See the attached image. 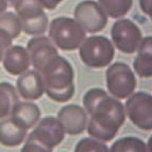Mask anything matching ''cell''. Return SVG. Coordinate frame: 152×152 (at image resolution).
Segmentation results:
<instances>
[{
  "label": "cell",
  "instance_id": "cell-1",
  "mask_svg": "<svg viewBox=\"0 0 152 152\" xmlns=\"http://www.w3.org/2000/svg\"><path fill=\"white\" fill-rule=\"evenodd\" d=\"M88 115L90 117H88L86 130L91 137L104 142L116 136L126 121L124 104L108 93L92 108Z\"/></svg>",
  "mask_w": 152,
  "mask_h": 152
},
{
  "label": "cell",
  "instance_id": "cell-2",
  "mask_svg": "<svg viewBox=\"0 0 152 152\" xmlns=\"http://www.w3.org/2000/svg\"><path fill=\"white\" fill-rule=\"evenodd\" d=\"M45 86V94L56 102H69L75 93V72L68 59L59 54L52 57L39 72Z\"/></svg>",
  "mask_w": 152,
  "mask_h": 152
},
{
  "label": "cell",
  "instance_id": "cell-3",
  "mask_svg": "<svg viewBox=\"0 0 152 152\" xmlns=\"http://www.w3.org/2000/svg\"><path fill=\"white\" fill-rule=\"evenodd\" d=\"M86 37V31L74 18L56 17L49 24V38L55 47L61 51H75Z\"/></svg>",
  "mask_w": 152,
  "mask_h": 152
},
{
  "label": "cell",
  "instance_id": "cell-4",
  "mask_svg": "<svg viewBox=\"0 0 152 152\" xmlns=\"http://www.w3.org/2000/svg\"><path fill=\"white\" fill-rule=\"evenodd\" d=\"M78 49L81 62L92 69H102L110 66L115 54L112 41L102 35L86 37Z\"/></svg>",
  "mask_w": 152,
  "mask_h": 152
},
{
  "label": "cell",
  "instance_id": "cell-5",
  "mask_svg": "<svg viewBox=\"0 0 152 152\" xmlns=\"http://www.w3.org/2000/svg\"><path fill=\"white\" fill-rule=\"evenodd\" d=\"M15 14L20 19L22 32L26 35L39 36L45 33L49 18L39 0H15Z\"/></svg>",
  "mask_w": 152,
  "mask_h": 152
},
{
  "label": "cell",
  "instance_id": "cell-6",
  "mask_svg": "<svg viewBox=\"0 0 152 152\" xmlns=\"http://www.w3.org/2000/svg\"><path fill=\"white\" fill-rule=\"evenodd\" d=\"M106 85L110 95L116 99H126L136 89L135 74L125 62H115L106 71Z\"/></svg>",
  "mask_w": 152,
  "mask_h": 152
},
{
  "label": "cell",
  "instance_id": "cell-7",
  "mask_svg": "<svg viewBox=\"0 0 152 152\" xmlns=\"http://www.w3.org/2000/svg\"><path fill=\"white\" fill-rule=\"evenodd\" d=\"M142 39V33L132 20L121 18L111 28V41L124 54H134Z\"/></svg>",
  "mask_w": 152,
  "mask_h": 152
},
{
  "label": "cell",
  "instance_id": "cell-8",
  "mask_svg": "<svg viewBox=\"0 0 152 152\" xmlns=\"http://www.w3.org/2000/svg\"><path fill=\"white\" fill-rule=\"evenodd\" d=\"M125 104L126 116L138 129L152 130V96L148 92L132 93Z\"/></svg>",
  "mask_w": 152,
  "mask_h": 152
},
{
  "label": "cell",
  "instance_id": "cell-9",
  "mask_svg": "<svg viewBox=\"0 0 152 152\" xmlns=\"http://www.w3.org/2000/svg\"><path fill=\"white\" fill-rule=\"evenodd\" d=\"M74 19L86 31V33L96 34L106 28L108 17L96 1L85 0L74 7Z\"/></svg>",
  "mask_w": 152,
  "mask_h": 152
},
{
  "label": "cell",
  "instance_id": "cell-10",
  "mask_svg": "<svg viewBox=\"0 0 152 152\" xmlns=\"http://www.w3.org/2000/svg\"><path fill=\"white\" fill-rule=\"evenodd\" d=\"M66 132L60 121L55 116L39 119L34 130L26 137L33 138L50 149H54L64 140Z\"/></svg>",
  "mask_w": 152,
  "mask_h": 152
},
{
  "label": "cell",
  "instance_id": "cell-11",
  "mask_svg": "<svg viewBox=\"0 0 152 152\" xmlns=\"http://www.w3.org/2000/svg\"><path fill=\"white\" fill-rule=\"evenodd\" d=\"M26 51L30 56L31 64L37 72H40L47 61L58 54L57 48L50 38L43 35L34 36L31 38L26 45Z\"/></svg>",
  "mask_w": 152,
  "mask_h": 152
},
{
  "label": "cell",
  "instance_id": "cell-12",
  "mask_svg": "<svg viewBox=\"0 0 152 152\" xmlns=\"http://www.w3.org/2000/svg\"><path fill=\"white\" fill-rule=\"evenodd\" d=\"M57 118L62 124L68 135H78L87 129L88 114L83 107L75 104H66L59 110Z\"/></svg>",
  "mask_w": 152,
  "mask_h": 152
},
{
  "label": "cell",
  "instance_id": "cell-13",
  "mask_svg": "<svg viewBox=\"0 0 152 152\" xmlns=\"http://www.w3.org/2000/svg\"><path fill=\"white\" fill-rule=\"evenodd\" d=\"M16 91L24 100L34 102L45 95V86L40 73L36 70H28L19 75L16 80Z\"/></svg>",
  "mask_w": 152,
  "mask_h": 152
},
{
  "label": "cell",
  "instance_id": "cell-14",
  "mask_svg": "<svg viewBox=\"0 0 152 152\" xmlns=\"http://www.w3.org/2000/svg\"><path fill=\"white\" fill-rule=\"evenodd\" d=\"M1 62L5 71L14 76L21 75L28 71L31 66L26 48L22 45H11L5 52Z\"/></svg>",
  "mask_w": 152,
  "mask_h": 152
},
{
  "label": "cell",
  "instance_id": "cell-15",
  "mask_svg": "<svg viewBox=\"0 0 152 152\" xmlns=\"http://www.w3.org/2000/svg\"><path fill=\"white\" fill-rule=\"evenodd\" d=\"M28 136V130L11 116L0 119V144L5 147L21 145Z\"/></svg>",
  "mask_w": 152,
  "mask_h": 152
},
{
  "label": "cell",
  "instance_id": "cell-16",
  "mask_svg": "<svg viewBox=\"0 0 152 152\" xmlns=\"http://www.w3.org/2000/svg\"><path fill=\"white\" fill-rule=\"evenodd\" d=\"M10 116L26 130L34 128L41 116L40 108L33 102H18Z\"/></svg>",
  "mask_w": 152,
  "mask_h": 152
},
{
  "label": "cell",
  "instance_id": "cell-17",
  "mask_svg": "<svg viewBox=\"0 0 152 152\" xmlns=\"http://www.w3.org/2000/svg\"><path fill=\"white\" fill-rule=\"evenodd\" d=\"M137 55L133 61V69L140 78L152 76V37H142L137 49Z\"/></svg>",
  "mask_w": 152,
  "mask_h": 152
},
{
  "label": "cell",
  "instance_id": "cell-18",
  "mask_svg": "<svg viewBox=\"0 0 152 152\" xmlns=\"http://www.w3.org/2000/svg\"><path fill=\"white\" fill-rule=\"evenodd\" d=\"M19 102L16 88L11 83H0V119L9 117L14 107Z\"/></svg>",
  "mask_w": 152,
  "mask_h": 152
},
{
  "label": "cell",
  "instance_id": "cell-19",
  "mask_svg": "<svg viewBox=\"0 0 152 152\" xmlns=\"http://www.w3.org/2000/svg\"><path fill=\"white\" fill-rule=\"evenodd\" d=\"M109 152H151L150 142H146L135 136H125L115 140Z\"/></svg>",
  "mask_w": 152,
  "mask_h": 152
},
{
  "label": "cell",
  "instance_id": "cell-20",
  "mask_svg": "<svg viewBox=\"0 0 152 152\" xmlns=\"http://www.w3.org/2000/svg\"><path fill=\"white\" fill-rule=\"evenodd\" d=\"M97 3L107 17L121 19L130 12L133 0H98Z\"/></svg>",
  "mask_w": 152,
  "mask_h": 152
},
{
  "label": "cell",
  "instance_id": "cell-21",
  "mask_svg": "<svg viewBox=\"0 0 152 152\" xmlns=\"http://www.w3.org/2000/svg\"><path fill=\"white\" fill-rule=\"evenodd\" d=\"M0 30L12 38L17 39L22 32L20 19L14 12H3L0 15Z\"/></svg>",
  "mask_w": 152,
  "mask_h": 152
},
{
  "label": "cell",
  "instance_id": "cell-22",
  "mask_svg": "<svg viewBox=\"0 0 152 152\" xmlns=\"http://www.w3.org/2000/svg\"><path fill=\"white\" fill-rule=\"evenodd\" d=\"M74 152H109V147L104 142L90 136L79 140L74 148Z\"/></svg>",
  "mask_w": 152,
  "mask_h": 152
},
{
  "label": "cell",
  "instance_id": "cell-23",
  "mask_svg": "<svg viewBox=\"0 0 152 152\" xmlns=\"http://www.w3.org/2000/svg\"><path fill=\"white\" fill-rule=\"evenodd\" d=\"M53 149L48 148L41 142L33 140V138L26 137V144L22 146L20 152H52Z\"/></svg>",
  "mask_w": 152,
  "mask_h": 152
},
{
  "label": "cell",
  "instance_id": "cell-24",
  "mask_svg": "<svg viewBox=\"0 0 152 152\" xmlns=\"http://www.w3.org/2000/svg\"><path fill=\"white\" fill-rule=\"evenodd\" d=\"M12 38L0 30V62L2 61L3 56H4L7 49L12 45Z\"/></svg>",
  "mask_w": 152,
  "mask_h": 152
},
{
  "label": "cell",
  "instance_id": "cell-25",
  "mask_svg": "<svg viewBox=\"0 0 152 152\" xmlns=\"http://www.w3.org/2000/svg\"><path fill=\"white\" fill-rule=\"evenodd\" d=\"M39 2L42 4L43 9L49 10V11H54L60 3L64 2V0H39Z\"/></svg>",
  "mask_w": 152,
  "mask_h": 152
},
{
  "label": "cell",
  "instance_id": "cell-26",
  "mask_svg": "<svg viewBox=\"0 0 152 152\" xmlns=\"http://www.w3.org/2000/svg\"><path fill=\"white\" fill-rule=\"evenodd\" d=\"M151 2L152 0H140V11L147 16H150V13H151Z\"/></svg>",
  "mask_w": 152,
  "mask_h": 152
},
{
  "label": "cell",
  "instance_id": "cell-27",
  "mask_svg": "<svg viewBox=\"0 0 152 152\" xmlns=\"http://www.w3.org/2000/svg\"><path fill=\"white\" fill-rule=\"evenodd\" d=\"M7 7H9V3H7L5 0H0V15L7 11Z\"/></svg>",
  "mask_w": 152,
  "mask_h": 152
},
{
  "label": "cell",
  "instance_id": "cell-28",
  "mask_svg": "<svg viewBox=\"0 0 152 152\" xmlns=\"http://www.w3.org/2000/svg\"><path fill=\"white\" fill-rule=\"evenodd\" d=\"M5 1H7V2L9 3V4H13V3H14L15 0H5Z\"/></svg>",
  "mask_w": 152,
  "mask_h": 152
}]
</instances>
